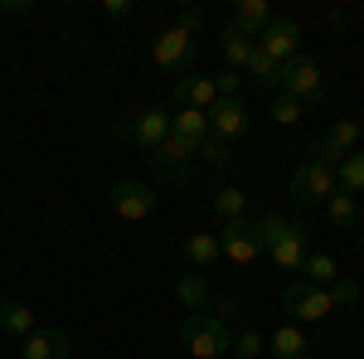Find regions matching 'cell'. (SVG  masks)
<instances>
[{"label":"cell","mask_w":364,"mask_h":359,"mask_svg":"<svg viewBox=\"0 0 364 359\" xmlns=\"http://www.w3.org/2000/svg\"><path fill=\"white\" fill-rule=\"evenodd\" d=\"M252 228H257V243H262V257H272L282 272H301L306 267V223L296 219H282V214H257L252 219Z\"/></svg>","instance_id":"cell-1"},{"label":"cell","mask_w":364,"mask_h":359,"mask_svg":"<svg viewBox=\"0 0 364 359\" xmlns=\"http://www.w3.org/2000/svg\"><path fill=\"white\" fill-rule=\"evenodd\" d=\"M185 350L195 359H224L233 350V331H228V321H219L214 311H195V316H185Z\"/></svg>","instance_id":"cell-2"},{"label":"cell","mask_w":364,"mask_h":359,"mask_svg":"<svg viewBox=\"0 0 364 359\" xmlns=\"http://www.w3.org/2000/svg\"><path fill=\"white\" fill-rule=\"evenodd\" d=\"M336 194V170L321 161H301L291 170V199L296 209H326V199Z\"/></svg>","instance_id":"cell-3"},{"label":"cell","mask_w":364,"mask_h":359,"mask_svg":"<svg viewBox=\"0 0 364 359\" xmlns=\"http://www.w3.org/2000/svg\"><path fill=\"white\" fill-rule=\"evenodd\" d=\"M195 34H185V29H161L156 34V44H151V58H156V68H166V73H175V78H185V73H195Z\"/></svg>","instance_id":"cell-4"},{"label":"cell","mask_w":364,"mask_h":359,"mask_svg":"<svg viewBox=\"0 0 364 359\" xmlns=\"http://www.w3.org/2000/svg\"><path fill=\"white\" fill-rule=\"evenodd\" d=\"M117 136H127L132 146H141V151L151 156V151L170 136V107H141V112H132V117H122V122H117Z\"/></svg>","instance_id":"cell-5"},{"label":"cell","mask_w":364,"mask_h":359,"mask_svg":"<svg viewBox=\"0 0 364 359\" xmlns=\"http://www.w3.org/2000/svg\"><path fill=\"white\" fill-rule=\"evenodd\" d=\"M156 204H161V194L146 180H117L112 185V214L122 223H146L156 214Z\"/></svg>","instance_id":"cell-6"},{"label":"cell","mask_w":364,"mask_h":359,"mask_svg":"<svg viewBox=\"0 0 364 359\" xmlns=\"http://www.w3.org/2000/svg\"><path fill=\"white\" fill-rule=\"evenodd\" d=\"M277 92L296 97L301 107H306V102H321V97H326V87H321V63H316V58H306V54L291 58V63H282Z\"/></svg>","instance_id":"cell-7"},{"label":"cell","mask_w":364,"mask_h":359,"mask_svg":"<svg viewBox=\"0 0 364 359\" xmlns=\"http://www.w3.org/2000/svg\"><path fill=\"white\" fill-rule=\"evenodd\" d=\"M360 136H364V127H360V122L340 117V122L331 127V132H326V136H316V141L306 146V156H311V161H321V166H331V170H336L340 161L350 156V151H360Z\"/></svg>","instance_id":"cell-8"},{"label":"cell","mask_w":364,"mask_h":359,"mask_svg":"<svg viewBox=\"0 0 364 359\" xmlns=\"http://www.w3.org/2000/svg\"><path fill=\"white\" fill-rule=\"evenodd\" d=\"M282 306L296 316V321H306V326H321V321H331V291L326 286H311V282H291L287 291H282Z\"/></svg>","instance_id":"cell-9"},{"label":"cell","mask_w":364,"mask_h":359,"mask_svg":"<svg viewBox=\"0 0 364 359\" xmlns=\"http://www.w3.org/2000/svg\"><path fill=\"white\" fill-rule=\"evenodd\" d=\"M219 252H224L233 267H252L257 257H262V243H257V228L252 219H233L219 228Z\"/></svg>","instance_id":"cell-10"},{"label":"cell","mask_w":364,"mask_h":359,"mask_svg":"<svg viewBox=\"0 0 364 359\" xmlns=\"http://www.w3.org/2000/svg\"><path fill=\"white\" fill-rule=\"evenodd\" d=\"M257 49L272 58V63L301 58V25H296V20H272V25L257 34Z\"/></svg>","instance_id":"cell-11"},{"label":"cell","mask_w":364,"mask_h":359,"mask_svg":"<svg viewBox=\"0 0 364 359\" xmlns=\"http://www.w3.org/2000/svg\"><path fill=\"white\" fill-rule=\"evenodd\" d=\"M248 127H252V117L248 107L238 102V97H219L214 107H209V136H219V141H243L248 136Z\"/></svg>","instance_id":"cell-12"},{"label":"cell","mask_w":364,"mask_h":359,"mask_svg":"<svg viewBox=\"0 0 364 359\" xmlns=\"http://www.w3.org/2000/svg\"><path fill=\"white\" fill-rule=\"evenodd\" d=\"M170 97H175L180 107L209 112L214 102H219V87H214V78H204V73H185V78H175V87H170Z\"/></svg>","instance_id":"cell-13"},{"label":"cell","mask_w":364,"mask_h":359,"mask_svg":"<svg viewBox=\"0 0 364 359\" xmlns=\"http://www.w3.org/2000/svg\"><path fill=\"white\" fill-rule=\"evenodd\" d=\"M20 355L25 359H68L73 345H68L63 331H29L25 340H20Z\"/></svg>","instance_id":"cell-14"},{"label":"cell","mask_w":364,"mask_h":359,"mask_svg":"<svg viewBox=\"0 0 364 359\" xmlns=\"http://www.w3.org/2000/svg\"><path fill=\"white\" fill-rule=\"evenodd\" d=\"M272 20H277V15H272V5H267V0H238V5H233V20H228V29H238V34L257 39V34L272 25Z\"/></svg>","instance_id":"cell-15"},{"label":"cell","mask_w":364,"mask_h":359,"mask_svg":"<svg viewBox=\"0 0 364 359\" xmlns=\"http://www.w3.org/2000/svg\"><path fill=\"white\" fill-rule=\"evenodd\" d=\"M195 156H199V146H195V141H185V136H175V132L151 151V161H156V166H166V170H180L185 161H195Z\"/></svg>","instance_id":"cell-16"},{"label":"cell","mask_w":364,"mask_h":359,"mask_svg":"<svg viewBox=\"0 0 364 359\" xmlns=\"http://www.w3.org/2000/svg\"><path fill=\"white\" fill-rule=\"evenodd\" d=\"M267 350H272V359H306L311 340H306V331H296V326H277L272 340H267Z\"/></svg>","instance_id":"cell-17"},{"label":"cell","mask_w":364,"mask_h":359,"mask_svg":"<svg viewBox=\"0 0 364 359\" xmlns=\"http://www.w3.org/2000/svg\"><path fill=\"white\" fill-rule=\"evenodd\" d=\"M170 132L175 136H185V141H204L209 136V112H195V107H180V112H170Z\"/></svg>","instance_id":"cell-18"},{"label":"cell","mask_w":364,"mask_h":359,"mask_svg":"<svg viewBox=\"0 0 364 359\" xmlns=\"http://www.w3.org/2000/svg\"><path fill=\"white\" fill-rule=\"evenodd\" d=\"M185 257L195 262L199 272H209V267L224 257V252H219V233H190V238H185Z\"/></svg>","instance_id":"cell-19"},{"label":"cell","mask_w":364,"mask_h":359,"mask_svg":"<svg viewBox=\"0 0 364 359\" xmlns=\"http://www.w3.org/2000/svg\"><path fill=\"white\" fill-rule=\"evenodd\" d=\"M326 219H331V228H340V233H350L355 223H360V199L355 194H331L326 199Z\"/></svg>","instance_id":"cell-20"},{"label":"cell","mask_w":364,"mask_h":359,"mask_svg":"<svg viewBox=\"0 0 364 359\" xmlns=\"http://www.w3.org/2000/svg\"><path fill=\"white\" fill-rule=\"evenodd\" d=\"M336 190L340 194H364V151H350L336 166Z\"/></svg>","instance_id":"cell-21"},{"label":"cell","mask_w":364,"mask_h":359,"mask_svg":"<svg viewBox=\"0 0 364 359\" xmlns=\"http://www.w3.org/2000/svg\"><path fill=\"white\" fill-rule=\"evenodd\" d=\"M252 54H257V39L238 34V29H224V58H228V68H233V73H243Z\"/></svg>","instance_id":"cell-22"},{"label":"cell","mask_w":364,"mask_h":359,"mask_svg":"<svg viewBox=\"0 0 364 359\" xmlns=\"http://www.w3.org/2000/svg\"><path fill=\"white\" fill-rule=\"evenodd\" d=\"M175 296H180V306L195 316V311L209 306V282H204L199 272H185V277H180V286H175Z\"/></svg>","instance_id":"cell-23"},{"label":"cell","mask_w":364,"mask_h":359,"mask_svg":"<svg viewBox=\"0 0 364 359\" xmlns=\"http://www.w3.org/2000/svg\"><path fill=\"white\" fill-rule=\"evenodd\" d=\"M0 331H10V335L25 340V335L34 331V311H29L25 301H0Z\"/></svg>","instance_id":"cell-24"},{"label":"cell","mask_w":364,"mask_h":359,"mask_svg":"<svg viewBox=\"0 0 364 359\" xmlns=\"http://www.w3.org/2000/svg\"><path fill=\"white\" fill-rule=\"evenodd\" d=\"M214 214H219L224 223L248 219V190H233V185H228V190H219V194H214Z\"/></svg>","instance_id":"cell-25"},{"label":"cell","mask_w":364,"mask_h":359,"mask_svg":"<svg viewBox=\"0 0 364 359\" xmlns=\"http://www.w3.org/2000/svg\"><path fill=\"white\" fill-rule=\"evenodd\" d=\"M301 272H306L301 282H311V286H331V282L340 277V267H336V257H331V252H311Z\"/></svg>","instance_id":"cell-26"},{"label":"cell","mask_w":364,"mask_h":359,"mask_svg":"<svg viewBox=\"0 0 364 359\" xmlns=\"http://www.w3.org/2000/svg\"><path fill=\"white\" fill-rule=\"evenodd\" d=\"M277 73H282V63H272L262 49H257V54L248 58V68H243V78H248V83H257V87H267V92L277 87Z\"/></svg>","instance_id":"cell-27"},{"label":"cell","mask_w":364,"mask_h":359,"mask_svg":"<svg viewBox=\"0 0 364 359\" xmlns=\"http://www.w3.org/2000/svg\"><path fill=\"white\" fill-rule=\"evenodd\" d=\"M199 156H204L214 170H228V166H233V146H228V141H219V136H204V141H199Z\"/></svg>","instance_id":"cell-28"},{"label":"cell","mask_w":364,"mask_h":359,"mask_svg":"<svg viewBox=\"0 0 364 359\" xmlns=\"http://www.w3.org/2000/svg\"><path fill=\"white\" fill-rule=\"evenodd\" d=\"M301 102H296V97H287V92H277V97H272V122H282V127H296V122H301Z\"/></svg>","instance_id":"cell-29"},{"label":"cell","mask_w":364,"mask_h":359,"mask_svg":"<svg viewBox=\"0 0 364 359\" xmlns=\"http://www.w3.org/2000/svg\"><path fill=\"white\" fill-rule=\"evenodd\" d=\"M326 291H331V306H336V311H340V306H355V301L364 296L360 282H350V277H336V282H331Z\"/></svg>","instance_id":"cell-30"},{"label":"cell","mask_w":364,"mask_h":359,"mask_svg":"<svg viewBox=\"0 0 364 359\" xmlns=\"http://www.w3.org/2000/svg\"><path fill=\"white\" fill-rule=\"evenodd\" d=\"M262 350H267V340L252 331V326H243V331H238V340H233V355H238V359H257Z\"/></svg>","instance_id":"cell-31"},{"label":"cell","mask_w":364,"mask_h":359,"mask_svg":"<svg viewBox=\"0 0 364 359\" xmlns=\"http://www.w3.org/2000/svg\"><path fill=\"white\" fill-rule=\"evenodd\" d=\"M175 29L199 34V29H204V10H195V5H180V10H175Z\"/></svg>","instance_id":"cell-32"},{"label":"cell","mask_w":364,"mask_h":359,"mask_svg":"<svg viewBox=\"0 0 364 359\" xmlns=\"http://www.w3.org/2000/svg\"><path fill=\"white\" fill-rule=\"evenodd\" d=\"M214 87H219V97H238V87H243V73L224 68V73H214Z\"/></svg>","instance_id":"cell-33"},{"label":"cell","mask_w":364,"mask_h":359,"mask_svg":"<svg viewBox=\"0 0 364 359\" xmlns=\"http://www.w3.org/2000/svg\"><path fill=\"white\" fill-rule=\"evenodd\" d=\"M102 15H107V20H132V0H107Z\"/></svg>","instance_id":"cell-34"},{"label":"cell","mask_w":364,"mask_h":359,"mask_svg":"<svg viewBox=\"0 0 364 359\" xmlns=\"http://www.w3.org/2000/svg\"><path fill=\"white\" fill-rule=\"evenodd\" d=\"M214 316H219V321H228V316H233V321H238V316H243V301H238V296H224V301H219V311H214Z\"/></svg>","instance_id":"cell-35"},{"label":"cell","mask_w":364,"mask_h":359,"mask_svg":"<svg viewBox=\"0 0 364 359\" xmlns=\"http://www.w3.org/2000/svg\"><path fill=\"white\" fill-rule=\"evenodd\" d=\"M224 359H238V355H224Z\"/></svg>","instance_id":"cell-36"}]
</instances>
